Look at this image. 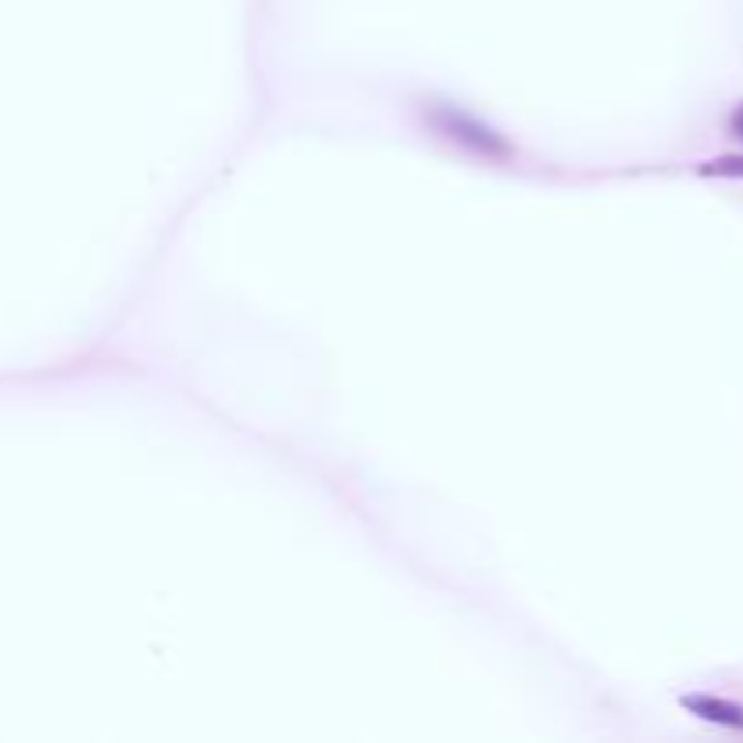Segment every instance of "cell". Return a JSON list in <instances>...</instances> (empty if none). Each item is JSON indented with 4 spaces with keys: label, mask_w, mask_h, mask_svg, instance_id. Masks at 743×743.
Wrapping results in <instances>:
<instances>
[{
    "label": "cell",
    "mask_w": 743,
    "mask_h": 743,
    "mask_svg": "<svg viewBox=\"0 0 743 743\" xmlns=\"http://www.w3.org/2000/svg\"><path fill=\"white\" fill-rule=\"evenodd\" d=\"M421 117L432 135L446 138L450 145H457V149H465L472 156H483V160H511V153H515L501 131L486 124L479 113H472V109L461 102L429 99L421 109Z\"/></svg>",
    "instance_id": "6da1fadb"
},
{
    "label": "cell",
    "mask_w": 743,
    "mask_h": 743,
    "mask_svg": "<svg viewBox=\"0 0 743 743\" xmlns=\"http://www.w3.org/2000/svg\"><path fill=\"white\" fill-rule=\"evenodd\" d=\"M681 708L689 714L703 718V722L711 725H722V729H740L743 733V708L733 700H722V697H711V692H700V697H686L681 700Z\"/></svg>",
    "instance_id": "7a4b0ae2"
},
{
    "label": "cell",
    "mask_w": 743,
    "mask_h": 743,
    "mask_svg": "<svg viewBox=\"0 0 743 743\" xmlns=\"http://www.w3.org/2000/svg\"><path fill=\"white\" fill-rule=\"evenodd\" d=\"M703 175H725V178H743V156H718V160L700 167Z\"/></svg>",
    "instance_id": "3957f363"
},
{
    "label": "cell",
    "mask_w": 743,
    "mask_h": 743,
    "mask_svg": "<svg viewBox=\"0 0 743 743\" xmlns=\"http://www.w3.org/2000/svg\"><path fill=\"white\" fill-rule=\"evenodd\" d=\"M729 131H733V135L743 142V102L733 109V117H729Z\"/></svg>",
    "instance_id": "277c9868"
}]
</instances>
